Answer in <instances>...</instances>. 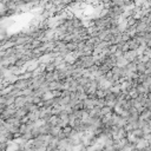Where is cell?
I'll return each mask as SVG.
<instances>
[{"instance_id":"6da1fadb","label":"cell","mask_w":151,"mask_h":151,"mask_svg":"<svg viewBox=\"0 0 151 151\" xmlns=\"http://www.w3.org/2000/svg\"><path fill=\"white\" fill-rule=\"evenodd\" d=\"M139 118H142V119H144V120H149V119L151 118V111L144 108V109L139 112Z\"/></svg>"},{"instance_id":"7a4b0ae2","label":"cell","mask_w":151,"mask_h":151,"mask_svg":"<svg viewBox=\"0 0 151 151\" xmlns=\"http://www.w3.org/2000/svg\"><path fill=\"white\" fill-rule=\"evenodd\" d=\"M138 139H142V138H144V131L142 130V129H139V127H137V129H135V130H132L131 131Z\"/></svg>"},{"instance_id":"3957f363","label":"cell","mask_w":151,"mask_h":151,"mask_svg":"<svg viewBox=\"0 0 151 151\" xmlns=\"http://www.w3.org/2000/svg\"><path fill=\"white\" fill-rule=\"evenodd\" d=\"M142 151H151V147H150V146H145Z\"/></svg>"}]
</instances>
